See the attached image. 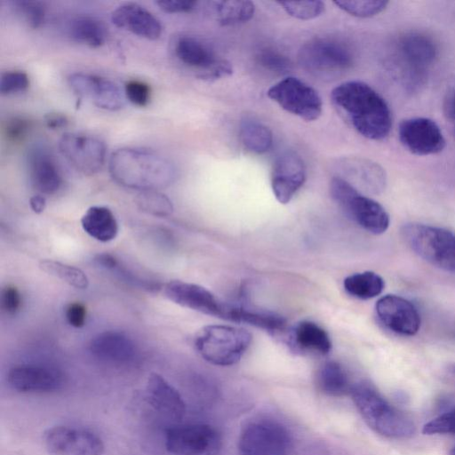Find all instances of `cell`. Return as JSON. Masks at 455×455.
<instances>
[{
  "mask_svg": "<svg viewBox=\"0 0 455 455\" xmlns=\"http://www.w3.org/2000/svg\"><path fill=\"white\" fill-rule=\"evenodd\" d=\"M331 99L338 109L362 136L385 140L392 128V116L385 99L362 81H347L335 87Z\"/></svg>",
  "mask_w": 455,
  "mask_h": 455,
  "instance_id": "obj_1",
  "label": "cell"
},
{
  "mask_svg": "<svg viewBox=\"0 0 455 455\" xmlns=\"http://www.w3.org/2000/svg\"><path fill=\"white\" fill-rule=\"evenodd\" d=\"M108 169L118 184L140 191L158 190L173 182L176 169L161 154L143 148H122L112 153Z\"/></svg>",
  "mask_w": 455,
  "mask_h": 455,
  "instance_id": "obj_2",
  "label": "cell"
},
{
  "mask_svg": "<svg viewBox=\"0 0 455 455\" xmlns=\"http://www.w3.org/2000/svg\"><path fill=\"white\" fill-rule=\"evenodd\" d=\"M438 57L434 38L419 31H409L394 42L391 60L395 73L409 91L424 84L427 73Z\"/></svg>",
  "mask_w": 455,
  "mask_h": 455,
  "instance_id": "obj_3",
  "label": "cell"
},
{
  "mask_svg": "<svg viewBox=\"0 0 455 455\" xmlns=\"http://www.w3.org/2000/svg\"><path fill=\"white\" fill-rule=\"evenodd\" d=\"M352 400L366 424L376 433L394 439H405L415 433L413 421L387 401L371 385L352 386Z\"/></svg>",
  "mask_w": 455,
  "mask_h": 455,
  "instance_id": "obj_4",
  "label": "cell"
},
{
  "mask_svg": "<svg viewBox=\"0 0 455 455\" xmlns=\"http://www.w3.org/2000/svg\"><path fill=\"white\" fill-rule=\"evenodd\" d=\"M251 339V333L243 328L212 324L197 331L194 343L206 362L218 366H230L239 362Z\"/></svg>",
  "mask_w": 455,
  "mask_h": 455,
  "instance_id": "obj_5",
  "label": "cell"
},
{
  "mask_svg": "<svg viewBox=\"0 0 455 455\" xmlns=\"http://www.w3.org/2000/svg\"><path fill=\"white\" fill-rule=\"evenodd\" d=\"M402 235L409 247L431 265L455 273V235L421 223H407Z\"/></svg>",
  "mask_w": 455,
  "mask_h": 455,
  "instance_id": "obj_6",
  "label": "cell"
},
{
  "mask_svg": "<svg viewBox=\"0 0 455 455\" xmlns=\"http://www.w3.org/2000/svg\"><path fill=\"white\" fill-rule=\"evenodd\" d=\"M299 61L311 76L331 81L351 68L354 57L343 43L331 38H315L300 48Z\"/></svg>",
  "mask_w": 455,
  "mask_h": 455,
  "instance_id": "obj_7",
  "label": "cell"
},
{
  "mask_svg": "<svg viewBox=\"0 0 455 455\" xmlns=\"http://www.w3.org/2000/svg\"><path fill=\"white\" fill-rule=\"evenodd\" d=\"M330 192L345 213L366 231L380 235L387 229L389 216L383 206L341 177L332 178Z\"/></svg>",
  "mask_w": 455,
  "mask_h": 455,
  "instance_id": "obj_8",
  "label": "cell"
},
{
  "mask_svg": "<svg viewBox=\"0 0 455 455\" xmlns=\"http://www.w3.org/2000/svg\"><path fill=\"white\" fill-rule=\"evenodd\" d=\"M173 53L181 64L204 81H216L233 73L228 60L218 57L208 44L192 35L179 36L173 44Z\"/></svg>",
  "mask_w": 455,
  "mask_h": 455,
  "instance_id": "obj_9",
  "label": "cell"
},
{
  "mask_svg": "<svg viewBox=\"0 0 455 455\" xmlns=\"http://www.w3.org/2000/svg\"><path fill=\"white\" fill-rule=\"evenodd\" d=\"M291 446V438L287 428L265 419L245 424L238 438L240 455H287Z\"/></svg>",
  "mask_w": 455,
  "mask_h": 455,
  "instance_id": "obj_10",
  "label": "cell"
},
{
  "mask_svg": "<svg viewBox=\"0 0 455 455\" xmlns=\"http://www.w3.org/2000/svg\"><path fill=\"white\" fill-rule=\"evenodd\" d=\"M267 97L285 111L311 122L322 115L323 102L318 92L302 80L285 77L267 92Z\"/></svg>",
  "mask_w": 455,
  "mask_h": 455,
  "instance_id": "obj_11",
  "label": "cell"
},
{
  "mask_svg": "<svg viewBox=\"0 0 455 455\" xmlns=\"http://www.w3.org/2000/svg\"><path fill=\"white\" fill-rule=\"evenodd\" d=\"M164 444L172 455H219L222 439L207 424L176 425L165 431Z\"/></svg>",
  "mask_w": 455,
  "mask_h": 455,
  "instance_id": "obj_12",
  "label": "cell"
},
{
  "mask_svg": "<svg viewBox=\"0 0 455 455\" xmlns=\"http://www.w3.org/2000/svg\"><path fill=\"white\" fill-rule=\"evenodd\" d=\"M45 450L50 455H103L104 443L93 431L73 426L59 425L43 435Z\"/></svg>",
  "mask_w": 455,
  "mask_h": 455,
  "instance_id": "obj_13",
  "label": "cell"
},
{
  "mask_svg": "<svg viewBox=\"0 0 455 455\" xmlns=\"http://www.w3.org/2000/svg\"><path fill=\"white\" fill-rule=\"evenodd\" d=\"M59 149L76 170L85 175L97 173L105 164L106 144L92 134L66 132L59 140Z\"/></svg>",
  "mask_w": 455,
  "mask_h": 455,
  "instance_id": "obj_14",
  "label": "cell"
},
{
  "mask_svg": "<svg viewBox=\"0 0 455 455\" xmlns=\"http://www.w3.org/2000/svg\"><path fill=\"white\" fill-rule=\"evenodd\" d=\"M68 81L78 100H86L100 108L116 111L125 104L124 92L111 79L76 72L71 74Z\"/></svg>",
  "mask_w": 455,
  "mask_h": 455,
  "instance_id": "obj_15",
  "label": "cell"
},
{
  "mask_svg": "<svg viewBox=\"0 0 455 455\" xmlns=\"http://www.w3.org/2000/svg\"><path fill=\"white\" fill-rule=\"evenodd\" d=\"M402 145L417 156L435 155L445 148V139L438 124L427 117L403 120L398 128Z\"/></svg>",
  "mask_w": 455,
  "mask_h": 455,
  "instance_id": "obj_16",
  "label": "cell"
},
{
  "mask_svg": "<svg viewBox=\"0 0 455 455\" xmlns=\"http://www.w3.org/2000/svg\"><path fill=\"white\" fill-rule=\"evenodd\" d=\"M163 291L168 299L180 307L225 319L228 305L199 284L172 280L165 283Z\"/></svg>",
  "mask_w": 455,
  "mask_h": 455,
  "instance_id": "obj_17",
  "label": "cell"
},
{
  "mask_svg": "<svg viewBox=\"0 0 455 455\" xmlns=\"http://www.w3.org/2000/svg\"><path fill=\"white\" fill-rule=\"evenodd\" d=\"M7 382L20 393H51L63 387L65 377L59 369L52 366L20 364L9 370Z\"/></svg>",
  "mask_w": 455,
  "mask_h": 455,
  "instance_id": "obj_18",
  "label": "cell"
},
{
  "mask_svg": "<svg viewBox=\"0 0 455 455\" xmlns=\"http://www.w3.org/2000/svg\"><path fill=\"white\" fill-rule=\"evenodd\" d=\"M307 169L302 157L294 151H286L279 156L271 173V188L276 200L288 204L303 186Z\"/></svg>",
  "mask_w": 455,
  "mask_h": 455,
  "instance_id": "obj_19",
  "label": "cell"
},
{
  "mask_svg": "<svg viewBox=\"0 0 455 455\" xmlns=\"http://www.w3.org/2000/svg\"><path fill=\"white\" fill-rule=\"evenodd\" d=\"M376 313L383 325L391 331L413 336L420 327V316L414 305L406 299L388 294L376 303Z\"/></svg>",
  "mask_w": 455,
  "mask_h": 455,
  "instance_id": "obj_20",
  "label": "cell"
},
{
  "mask_svg": "<svg viewBox=\"0 0 455 455\" xmlns=\"http://www.w3.org/2000/svg\"><path fill=\"white\" fill-rule=\"evenodd\" d=\"M144 399L154 411L172 422L181 421L186 414V404L179 391L158 373L148 376Z\"/></svg>",
  "mask_w": 455,
  "mask_h": 455,
  "instance_id": "obj_21",
  "label": "cell"
},
{
  "mask_svg": "<svg viewBox=\"0 0 455 455\" xmlns=\"http://www.w3.org/2000/svg\"><path fill=\"white\" fill-rule=\"evenodd\" d=\"M89 350L95 358L116 364L128 363L137 354L133 340L126 333L114 330L94 336L90 341Z\"/></svg>",
  "mask_w": 455,
  "mask_h": 455,
  "instance_id": "obj_22",
  "label": "cell"
},
{
  "mask_svg": "<svg viewBox=\"0 0 455 455\" xmlns=\"http://www.w3.org/2000/svg\"><path fill=\"white\" fill-rule=\"evenodd\" d=\"M111 20L116 27L147 39L156 40L162 34V25L156 17L135 3L116 7L111 13Z\"/></svg>",
  "mask_w": 455,
  "mask_h": 455,
  "instance_id": "obj_23",
  "label": "cell"
},
{
  "mask_svg": "<svg viewBox=\"0 0 455 455\" xmlns=\"http://www.w3.org/2000/svg\"><path fill=\"white\" fill-rule=\"evenodd\" d=\"M344 179L355 188H361L371 194L381 193L387 184L384 169L377 163L362 157H349L339 163Z\"/></svg>",
  "mask_w": 455,
  "mask_h": 455,
  "instance_id": "obj_24",
  "label": "cell"
},
{
  "mask_svg": "<svg viewBox=\"0 0 455 455\" xmlns=\"http://www.w3.org/2000/svg\"><path fill=\"white\" fill-rule=\"evenodd\" d=\"M28 173L33 188L41 194H55L62 185V175L57 161L43 148H35L30 151Z\"/></svg>",
  "mask_w": 455,
  "mask_h": 455,
  "instance_id": "obj_25",
  "label": "cell"
},
{
  "mask_svg": "<svg viewBox=\"0 0 455 455\" xmlns=\"http://www.w3.org/2000/svg\"><path fill=\"white\" fill-rule=\"evenodd\" d=\"M289 346L296 352L327 355L331 340L327 331L311 321H301L289 334Z\"/></svg>",
  "mask_w": 455,
  "mask_h": 455,
  "instance_id": "obj_26",
  "label": "cell"
},
{
  "mask_svg": "<svg viewBox=\"0 0 455 455\" xmlns=\"http://www.w3.org/2000/svg\"><path fill=\"white\" fill-rule=\"evenodd\" d=\"M80 221L87 235L102 243L114 240L118 234L117 220L112 211L106 206L89 207Z\"/></svg>",
  "mask_w": 455,
  "mask_h": 455,
  "instance_id": "obj_27",
  "label": "cell"
},
{
  "mask_svg": "<svg viewBox=\"0 0 455 455\" xmlns=\"http://www.w3.org/2000/svg\"><path fill=\"white\" fill-rule=\"evenodd\" d=\"M67 30L74 41L93 48L103 45L108 37L106 24L91 16L72 19L68 24Z\"/></svg>",
  "mask_w": 455,
  "mask_h": 455,
  "instance_id": "obj_28",
  "label": "cell"
},
{
  "mask_svg": "<svg viewBox=\"0 0 455 455\" xmlns=\"http://www.w3.org/2000/svg\"><path fill=\"white\" fill-rule=\"evenodd\" d=\"M316 386L326 395L340 397L350 394L352 385L343 366L335 361L324 363L317 371Z\"/></svg>",
  "mask_w": 455,
  "mask_h": 455,
  "instance_id": "obj_29",
  "label": "cell"
},
{
  "mask_svg": "<svg viewBox=\"0 0 455 455\" xmlns=\"http://www.w3.org/2000/svg\"><path fill=\"white\" fill-rule=\"evenodd\" d=\"M225 319L253 325L272 333L281 332L286 324L279 315L230 305H228Z\"/></svg>",
  "mask_w": 455,
  "mask_h": 455,
  "instance_id": "obj_30",
  "label": "cell"
},
{
  "mask_svg": "<svg viewBox=\"0 0 455 455\" xmlns=\"http://www.w3.org/2000/svg\"><path fill=\"white\" fill-rule=\"evenodd\" d=\"M240 138L243 146L251 152L263 154L267 152L273 144V134L270 129L252 118H245L240 124Z\"/></svg>",
  "mask_w": 455,
  "mask_h": 455,
  "instance_id": "obj_31",
  "label": "cell"
},
{
  "mask_svg": "<svg viewBox=\"0 0 455 455\" xmlns=\"http://www.w3.org/2000/svg\"><path fill=\"white\" fill-rule=\"evenodd\" d=\"M346 291L360 299H370L379 295L385 287L383 278L372 271L355 273L345 278Z\"/></svg>",
  "mask_w": 455,
  "mask_h": 455,
  "instance_id": "obj_32",
  "label": "cell"
},
{
  "mask_svg": "<svg viewBox=\"0 0 455 455\" xmlns=\"http://www.w3.org/2000/svg\"><path fill=\"white\" fill-rule=\"evenodd\" d=\"M218 22L222 26L235 25L250 20L255 12V5L247 0L212 2Z\"/></svg>",
  "mask_w": 455,
  "mask_h": 455,
  "instance_id": "obj_33",
  "label": "cell"
},
{
  "mask_svg": "<svg viewBox=\"0 0 455 455\" xmlns=\"http://www.w3.org/2000/svg\"><path fill=\"white\" fill-rule=\"evenodd\" d=\"M39 268L76 289L84 290L89 286V279L86 274L77 267L58 260L42 259L39 262Z\"/></svg>",
  "mask_w": 455,
  "mask_h": 455,
  "instance_id": "obj_34",
  "label": "cell"
},
{
  "mask_svg": "<svg viewBox=\"0 0 455 455\" xmlns=\"http://www.w3.org/2000/svg\"><path fill=\"white\" fill-rule=\"evenodd\" d=\"M136 203L143 212L155 216L165 217L173 210L171 200L157 190L141 191Z\"/></svg>",
  "mask_w": 455,
  "mask_h": 455,
  "instance_id": "obj_35",
  "label": "cell"
},
{
  "mask_svg": "<svg viewBox=\"0 0 455 455\" xmlns=\"http://www.w3.org/2000/svg\"><path fill=\"white\" fill-rule=\"evenodd\" d=\"M12 7L18 16L32 28L41 27L45 21L46 9L41 2L18 0L12 2Z\"/></svg>",
  "mask_w": 455,
  "mask_h": 455,
  "instance_id": "obj_36",
  "label": "cell"
},
{
  "mask_svg": "<svg viewBox=\"0 0 455 455\" xmlns=\"http://www.w3.org/2000/svg\"><path fill=\"white\" fill-rule=\"evenodd\" d=\"M342 11L359 18H370L382 12L388 2L382 0L335 1Z\"/></svg>",
  "mask_w": 455,
  "mask_h": 455,
  "instance_id": "obj_37",
  "label": "cell"
},
{
  "mask_svg": "<svg viewBox=\"0 0 455 455\" xmlns=\"http://www.w3.org/2000/svg\"><path fill=\"white\" fill-rule=\"evenodd\" d=\"M278 4L289 15L303 20L315 19L325 10V5L321 1H287Z\"/></svg>",
  "mask_w": 455,
  "mask_h": 455,
  "instance_id": "obj_38",
  "label": "cell"
},
{
  "mask_svg": "<svg viewBox=\"0 0 455 455\" xmlns=\"http://www.w3.org/2000/svg\"><path fill=\"white\" fill-rule=\"evenodd\" d=\"M32 125V121L26 116H12L3 125L4 137L12 144L22 142L30 132Z\"/></svg>",
  "mask_w": 455,
  "mask_h": 455,
  "instance_id": "obj_39",
  "label": "cell"
},
{
  "mask_svg": "<svg viewBox=\"0 0 455 455\" xmlns=\"http://www.w3.org/2000/svg\"><path fill=\"white\" fill-rule=\"evenodd\" d=\"M257 61L265 69L277 74H285L291 67L286 56L269 49L261 51L257 56Z\"/></svg>",
  "mask_w": 455,
  "mask_h": 455,
  "instance_id": "obj_40",
  "label": "cell"
},
{
  "mask_svg": "<svg viewBox=\"0 0 455 455\" xmlns=\"http://www.w3.org/2000/svg\"><path fill=\"white\" fill-rule=\"evenodd\" d=\"M28 85V76L22 71H6L1 75L0 92L2 94L21 92L27 90Z\"/></svg>",
  "mask_w": 455,
  "mask_h": 455,
  "instance_id": "obj_41",
  "label": "cell"
},
{
  "mask_svg": "<svg viewBox=\"0 0 455 455\" xmlns=\"http://www.w3.org/2000/svg\"><path fill=\"white\" fill-rule=\"evenodd\" d=\"M425 435L455 434V407L424 425Z\"/></svg>",
  "mask_w": 455,
  "mask_h": 455,
  "instance_id": "obj_42",
  "label": "cell"
},
{
  "mask_svg": "<svg viewBox=\"0 0 455 455\" xmlns=\"http://www.w3.org/2000/svg\"><path fill=\"white\" fill-rule=\"evenodd\" d=\"M125 98L133 105L145 107L150 100V86L140 80H130L124 85Z\"/></svg>",
  "mask_w": 455,
  "mask_h": 455,
  "instance_id": "obj_43",
  "label": "cell"
},
{
  "mask_svg": "<svg viewBox=\"0 0 455 455\" xmlns=\"http://www.w3.org/2000/svg\"><path fill=\"white\" fill-rule=\"evenodd\" d=\"M2 307L9 315L17 314L22 305V298L20 291L13 285H7L2 291Z\"/></svg>",
  "mask_w": 455,
  "mask_h": 455,
  "instance_id": "obj_44",
  "label": "cell"
},
{
  "mask_svg": "<svg viewBox=\"0 0 455 455\" xmlns=\"http://www.w3.org/2000/svg\"><path fill=\"white\" fill-rule=\"evenodd\" d=\"M65 315L69 325L82 328L86 322V307L79 301L71 302L66 307Z\"/></svg>",
  "mask_w": 455,
  "mask_h": 455,
  "instance_id": "obj_45",
  "label": "cell"
},
{
  "mask_svg": "<svg viewBox=\"0 0 455 455\" xmlns=\"http://www.w3.org/2000/svg\"><path fill=\"white\" fill-rule=\"evenodd\" d=\"M165 12H188L196 8L197 2L185 0H160L156 2Z\"/></svg>",
  "mask_w": 455,
  "mask_h": 455,
  "instance_id": "obj_46",
  "label": "cell"
},
{
  "mask_svg": "<svg viewBox=\"0 0 455 455\" xmlns=\"http://www.w3.org/2000/svg\"><path fill=\"white\" fill-rule=\"evenodd\" d=\"M44 123L49 129L56 130L68 125V117L60 113H48L44 116Z\"/></svg>",
  "mask_w": 455,
  "mask_h": 455,
  "instance_id": "obj_47",
  "label": "cell"
},
{
  "mask_svg": "<svg viewBox=\"0 0 455 455\" xmlns=\"http://www.w3.org/2000/svg\"><path fill=\"white\" fill-rule=\"evenodd\" d=\"M443 109L446 118L455 121V86L451 87L446 93L443 100Z\"/></svg>",
  "mask_w": 455,
  "mask_h": 455,
  "instance_id": "obj_48",
  "label": "cell"
},
{
  "mask_svg": "<svg viewBox=\"0 0 455 455\" xmlns=\"http://www.w3.org/2000/svg\"><path fill=\"white\" fill-rule=\"evenodd\" d=\"M95 261L101 267L108 269L114 270L117 266L118 262L115 257L108 253H102L97 255Z\"/></svg>",
  "mask_w": 455,
  "mask_h": 455,
  "instance_id": "obj_49",
  "label": "cell"
},
{
  "mask_svg": "<svg viewBox=\"0 0 455 455\" xmlns=\"http://www.w3.org/2000/svg\"><path fill=\"white\" fill-rule=\"evenodd\" d=\"M29 206L35 213L40 214L45 209V206H46L45 198L41 194L35 195V196H31L29 199Z\"/></svg>",
  "mask_w": 455,
  "mask_h": 455,
  "instance_id": "obj_50",
  "label": "cell"
},
{
  "mask_svg": "<svg viewBox=\"0 0 455 455\" xmlns=\"http://www.w3.org/2000/svg\"><path fill=\"white\" fill-rule=\"evenodd\" d=\"M451 455H455V447L451 450Z\"/></svg>",
  "mask_w": 455,
  "mask_h": 455,
  "instance_id": "obj_51",
  "label": "cell"
}]
</instances>
